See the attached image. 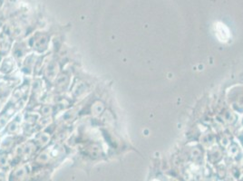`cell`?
Returning a JSON list of instances; mask_svg holds the SVG:
<instances>
[{
    "mask_svg": "<svg viewBox=\"0 0 243 181\" xmlns=\"http://www.w3.org/2000/svg\"><path fill=\"white\" fill-rule=\"evenodd\" d=\"M216 35L221 42H226L230 38V33L228 28L221 23H218L216 25Z\"/></svg>",
    "mask_w": 243,
    "mask_h": 181,
    "instance_id": "obj_1",
    "label": "cell"
}]
</instances>
